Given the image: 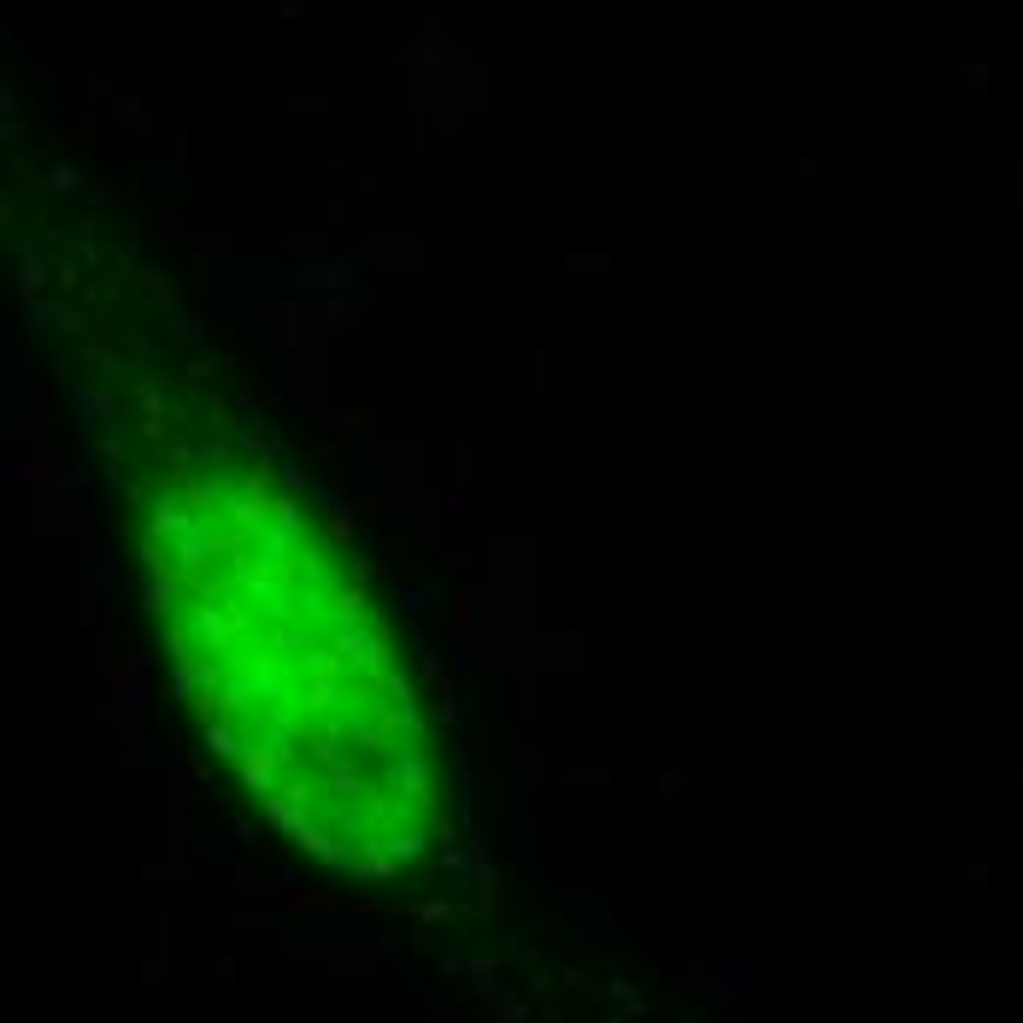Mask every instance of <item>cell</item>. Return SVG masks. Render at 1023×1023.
<instances>
[]
</instances>
